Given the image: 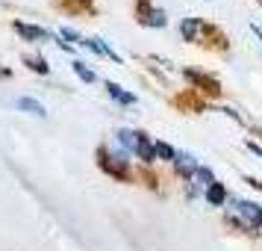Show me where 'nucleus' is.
Wrapping results in <instances>:
<instances>
[{"label":"nucleus","instance_id":"obj_1","mask_svg":"<svg viewBox=\"0 0 262 251\" xmlns=\"http://www.w3.org/2000/svg\"><path fill=\"white\" fill-rule=\"evenodd\" d=\"M130 160H127V151H118V154H112L109 148H97V166L106 171L109 178H115V180H133L130 175V166H127Z\"/></svg>","mask_w":262,"mask_h":251},{"label":"nucleus","instance_id":"obj_2","mask_svg":"<svg viewBox=\"0 0 262 251\" xmlns=\"http://www.w3.org/2000/svg\"><path fill=\"white\" fill-rule=\"evenodd\" d=\"M136 21L142 27H150V30H162L168 24V15H165V9L154 6L150 0H139L136 3Z\"/></svg>","mask_w":262,"mask_h":251},{"label":"nucleus","instance_id":"obj_3","mask_svg":"<svg viewBox=\"0 0 262 251\" xmlns=\"http://www.w3.org/2000/svg\"><path fill=\"white\" fill-rule=\"evenodd\" d=\"M183 77H186L198 92H203V95H209V98L221 95V83L215 80L212 74H203V71H198V68H183Z\"/></svg>","mask_w":262,"mask_h":251},{"label":"nucleus","instance_id":"obj_4","mask_svg":"<svg viewBox=\"0 0 262 251\" xmlns=\"http://www.w3.org/2000/svg\"><path fill=\"white\" fill-rule=\"evenodd\" d=\"M133 154H139V160H142L144 166H154L156 163V148H154L147 133L136 130V148H133Z\"/></svg>","mask_w":262,"mask_h":251},{"label":"nucleus","instance_id":"obj_5","mask_svg":"<svg viewBox=\"0 0 262 251\" xmlns=\"http://www.w3.org/2000/svg\"><path fill=\"white\" fill-rule=\"evenodd\" d=\"M198 157L189 154V151H177V157H174V171H177L180 178H194V171H198Z\"/></svg>","mask_w":262,"mask_h":251},{"label":"nucleus","instance_id":"obj_6","mask_svg":"<svg viewBox=\"0 0 262 251\" xmlns=\"http://www.w3.org/2000/svg\"><path fill=\"white\" fill-rule=\"evenodd\" d=\"M236 207H238V213L248 219V227H262V204L236 198Z\"/></svg>","mask_w":262,"mask_h":251},{"label":"nucleus","instance_id":"obj_7","mask_svg":"<svg viewBox=\"0 0 262 251\" xmlns=\"http://www.w3.org/2000/svg\"><path fill=\"white\" fill-rule=\"evenodd\" d=\"M12 27H15V33L21 38H27V42H48V30H41V27H36V24H27V21H12Z\"/></svg>","mask_w":262,"mask_h":251},{"label":"nucleus","instance_id":"obj_8","mask_svg":"<svg viewBox=\"0 0 262 251\" xmlns=\"http://www.w3.org/2000/svg\"><path fill=\"white\" fill-rule=\"evenodd\" d=\"M106 92H109V98H112L115 104H121V107H133V104L139 101V98L130 92V89H124V86L112 83V80H106Z\"/></svg>","mask_w":262,"mask_h":251},{"label":"nucleus","instance_id":"obj_9","mask_svg":"<svg viewBox=\"0 0 262 251\" xmlns=\"http://www.w3.org/2000/svg\"><path fill=\"white\" fill-rule=\"evenodd\" d=\"M15 107L21 109V112L38 115V119H45V115H48V109H45V104H41V101H36V98H18V101H15Z\"/></svg>","mask_w":262,"mask_h":251},{"label":"nucleus","instance_id":"obj_10","mask_svg":"<svg viewBox=\"0 0 262 251\" xmlns=\"http://www.w3.org/2000/svg\"><path fill=\"white\" fill-rule=\"evenodd\" d=\"M227 198H230V192H227L224 183H218V180H215L212 186H206V201L212 204V207H224Z\"/></svg>","mask_w":262,"mask_h":251},{"label":"nucleus","instance_id":"obj_11","mask_svg":"<svg viewBox=\"0 0 262 251\" xmlns=\"http://www.w3.org/2000/svg\"><path fill=\"white\" fill-rule=\"evenodd\" d=\"M201 30H203L201 18H183V21H180V33H183L186 42H198V33H201Z\"/></svg>","mask_w":262,"mask_h":251},{"label":"nucleus","instance_id":"obj_12","mask_svg":"<svg viewBox=\"0 0 262 251\" xmlns=\"http://www.w3.org/2000/svg\"><path fill=\"white\" fill-rule=\"evenodd\" d=\"M24 65L30 68V71H36V74H48L50 71V65L45 56H38V53H33V56H24Z\"/></svg>","mask_w":262,"mask_h":251},{"label":"nucleus","instance_id":"obj_13","mask_svg":"<svg viewBox=\"0 0 262 251\" xmlns=\"http://www.w3.org/2000/svg\"><path fill=\"white\" fill-rule=\"evenodd\" d=\"M59 38H62V42H68V45L74 42V45H80V48H89V45H92L89 38H83L77 30H71V27H62V30H59Z\"/></svg>","mask_w":262,"mask_h":251},{"label":"nucleus","instance_id":"obj_14","mask_svg":"<svg viewBox=\"0 0 262 251\" xmlns=\"http://www.w3.org/2000/svg\"><path fill=\"white\" fill-rule=\"evenodd\" d=\"M71 68H74V74H77V77H80L83 83H89V86H92V83L97 80V74L92 71V68H89L85 62H80V60H74V65H71Z\"/></svg>","mask_w":262,"mask_h":251},{"label":"nucleus","instance_id":"obj_15","mask_svg":"<svg viewBox=\"0 0 262 251\" xmlns=\"http://www.w3.org/2000/svg\"><path fill=\"white\" fill-rule=\"evenodd\" d=\"M154 148H156V160H162V163H174V157H177V151L171 148L168 142H154Z\"/></svg>","mask_w":262,"mask_h":251},{"label":"nucleus","instance_id":"obj_16","mask_svg":"<svg viewBox=\"0 0 262 251\" xmlns=\"http://www.w3.org/2000/svg\"><path fill=\"white\" fill-rule=\"evenodd\" d=\"M194 183L198 186H212L215 183V175H212V168H206V166H198V171H194Z\"/></svg>","mask_w":262,"mask_h":251},{"label":"nucleus","instance_id":"obj_17","mask_svg":"<svg viewBox=\"0 0 262 251\" xmlns=\"http://www.w3.org/2000/svg\"><path fill=\"white\" fill-rule=\"evenodd\" d=\"M68 12H95V0H65Z\"/></svg>","mask_w":262,"mask_h":251},{"label":"nucleus","instance_id":"obj_18","mask_svg":"<svg viewBox=\"0 0 262 251\" xmlns=\"http://www.w3.org/2000/svg\"><path fill=\"white\" fill-rule=\"evenodd\" d=\"M118 142L124 151H133L136 148V130H127V127H121L118 130Z\"/></svg>","mask_w":262,"mask_h":251},{"label":"nucleus","instance_id":"obj_19","mask_svg":"<svg viewBox=\"0 0 262 251\" xmlns=\"http://www.w3.org/2000/svg\"><path fill=\"white\" fill-rule=\"evenodd\" d=\"M177 104H180V107H194L198 112H201V109L206 107V104H203V101H198L194 95H180V98H177Z\"/></svg>","mask_w":262,"mask_h":251},{"label":"nucleus","instance_id":"obj_20","mask_svg":"<svg viewBox=\"0 0 262 251\" xmlns=\"http://www.w3.org/2000/svg\"><path fill=\"white\" fill-rule=\"evenodd\" d=\"M245 145H248V151H250V154H256V157H259V160H262V145L256 142V139H248V142H245Z\"/></svg>","mask_w":262,"mask_h":251},{"label":"nucleus","instance_id":"obj_21","mask_svg":"<svg viewBox=\"0 0 262 251\" xmlns=\"http://www.w3.org/2000/svg\"><path fill=\"white\" fill-rule=\"evenodd\" d=\"M245 180H248V183H250V186H253V189H259V192H262V180L250 178V175H245Z\"/></svg>","mask_w":262,"mask_h":251},{"label":"nucleus","instance_id":"obj_22","mask_svg":"<svg viewBox=\"0 0 262 251\" xmlns=\"http://www.w3.org/2000/svg\"><path fill=\"white\" fill-rule=\"evenodd\" d=\"M227 222H230V225H233V227H242V230H245V227H248V225H245V222H238L236 216H227Z\"/></svg>","mask_w":262,"mask_h":251},{"label":"nucleus","instance_id":"obj_23","mask_svg":"<svg viewBox=\"0 0 262 251\" xmlns=\"http://www.w3.org/2000/svg\"><path fill=\"white\" fill-rule=\"evenodd\" d=\"M250 30H253V33H256V36L262 38V24H256V21H250Z\"/></svg>","mask_w":262,"mask_h":251},{"label":"nucleus","instance_id":"obj_24","mask_svg":"<svg viewBox=\"0 0 262 251\" xmlns=\"http://www.w3.org/2000/svg\"><path fill=\"white\" fill-rule=\"evenodd\" d=\"M0 77H12V71L9 68H0Z\"/></svg>","mask_w":262,"mask_h":251},{"label":"nucleus","instance_id":"obj_25","mask_svg":"<svg viewBox=\"0 0 262 251\" xmlns=\"http://www.w3.org/2000/svg\"><path fill=\"white\" fill-rule=\"evenodd\" d=\"M259 3H262V0H259Z\"/></svg>","mask_w":262,"mask_h":251}]
</instances>
